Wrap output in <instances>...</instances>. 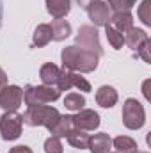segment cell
<instances>
[{
    "label": "cell",
    "instance_id": "obj_6",
    "mask_svg": "<svg viewBox=\"0 0 151 153\" xmlns=\"http://www.w3.org/2000/svg\"><path fill=\"white\" fill-rule=\"evenodd\" d=\"M75 41H76L75 43L76 46H80V48H84V50L94 52V53H98V55L103 53L98 30H96V27H93V25H82V27L78 29V34H76Z\"/></svg>",
    "mask_w": 151,
    "mask_h": 153
},
{
    "label": "cell",
    "instance_id": "obj_29",
    "mask_svg": "<svg viewBox=\"0 0 151 153\" xmlns=\"http://www.w3.org/2000/svg\"><path fill=\"white\" fill-rule=\"evenodd\" d=\"M119 2L124 5V9H126V11H130V9H132L135 4H137V0H119Z\"/></svg>",
    "mask_w": 151,
    "mask_h": 153
},
{
    "label": "cell",
    "instance_id": "obj_27",
    "mask_svg": "<svg viewBox=\"0 0 151 153\" xmlns=\"http://www.w3.org/2000/svg\"><path fill=\"white\" fill-rule=\"evenodd\" d=\"M9 153H32V150L29 146H14L9 150Z\"/></svg>",
    "mask_w": 151,
    "mask_h": 153
},
{
    "label": "cell",
    "instance_id": "obj_17",
    "mask_svg": "<svg viewBox=\"0 0 151 153\" xmlns=\"http://www.w3.org/2000/svg\"><path fill=\"white\" fill-rule=\"evenodd\" d=\"M46 9L53 18H64L71 9V0H46Z\"/></svg>",
    "mask_w": 151,
    "mask_h": 153
},
{
    "label": "cell",
    "instance_id": "obj_31",
    "mask_svg": "<svg viewBox=\"0 0 151 153\" xmlns=\"http://www.w3.org/2000/svg\"><path fill=\"white\" fill-rule=\"evenodd\" d=\"M0 25H2V2H0Z\"/></svg>",
    "mask_w": 151,
    "mask_h": 153
},
{
    "label": "cell",
    "instance_id": "obj_21",
    "mask_svg": "<svg viewBox=\"0 0 151 153\" xmlns=\"http://www.w3.org/2000/svg\"><path fill=\"white\" fill-rule=\"evenodd\" d=\"M112 146L117 153H135L137 152V143L128 137V135H119L112 141Z\"/></svg>",
    "mask_w": 151,
    "mask_h": 153
},
{
    "label": "cell",
    "instance_id": "obj_15",
    "mask_svg": "<svg viewBox=\"0 0 151 153\" xmlns=\"http://www.w3.org/2000/svg\"><path fill=\"white\" fill-rule=\"evenodd\" d=\"M73 130V121L71 116H59V119L55 121V125L50 128V134L53 137H68V134Z\"/></svg>",
    "mask_w": 151,
    "mask_h": 153
},
{
    "label": "cell",
    "instance_id": "obj_26",
    "mask_svg": "<svg viewBox=\"0 0 151 153\" xmlns=\"http://www.w3.org/2000/svg\"><path fill=\"white\" fill-rule=\"evenodd\" d=\"M139 55L144 59V62H151V39H146L141 46H139Z\"/></svg>",
    "mask_w": 151,
    "mask_h": 153
},
{
    "label": "cell",
    "instance_id": "obj_25",
    "mask_svg": "<svg viewBox=\"0 0 151 153\" xmlns=\"http://www.w3.org/2000/svg\"><path fill=\"white\" fill-rule=\"evenodd\" d=\"M44 153H62V144L59 137H48L44 141Z\"/></svg>",
    "mask_w": 151,
    "mask_h": 153
},
{
    "label": "cell",
    "instance_id": "obj_33",
    "mask_svg": "<svg viewBox=\"0 0 151 153\" xmlns=\"http://www.w3.org/2000/svg\"><path fill=\"white\" fill-rule=\"evenodd\" d=\"M115 153H117V152H115Z\"/></svg>",
    "mask_w": 151,
    "mask_h": 153
},
{
    "label": "cell",
    "instance_id": "obj_18",
    "mask_svg": "<svg viewBox=\"0 0 151 153\" xmlns=\"http://www.w3.org/2000/svg\"><path fill=\"white\" fill-rule=\"evenodd\" d=\"M146 39H150V36H148L142 29H135V27H132V29L124 34V43H126L132 50H139V46H141Z\"/></svg>",
    "mask_w": 151,
    "mask_h": 153
},
{
    "label": "cell",
    "instance_id": "obj_7",
    "mask_svg": "<svg viewBox=\"0 0 151 153\" xmlns=\"http://www.w3.org/2000/svg\"><path fill=\"white\" fill-rule=\"evenodd\" d=\"M57 89L59 91H68V89H71V87H76V89H80V91H84V93H87V91H91V84L84 78V76H80L76 71H70V70H62L61 71V75L57 78Z\"/></svg>",
    "mask_w": 151,
    "mask_h": 153
},
{
    "label": "cell",
    "instance_id": "obj_9",
    "mask_svg": "<svg viewBox=\"0 0 151 153\" xmlns=\"http://www.w3.org/2000/svg\"><path fill=\"white\" fill-rule=\"evenodd\" d=\"M23 89L18 85H5L0 93V107L4 111H16L21 105Z\"/></svg>",
    "mask_w": 151,
    "mask_h": 153
},
{
    "label": "cell",
    "instance_id": "obj_8",
    "mask_svg": "<svg viewBox=\"0 0 151 153\" xmlns=\"http://www.w3.org/2000/svg\"><path fill=\"white\" fill-rule=\"evenodd\" d=\"M71 121H73V128L84 130V132H93L100 126V116L91 109L78 111L75 116H71Z\"/></svg>",
    "mask_w": 151,
    "mask_h": 153
},
{
    "label": "cell",
    "instance_id": "obj_5",
    "mask_svg": "<svg viewBox=\"0 0 151 153\" xmlns=\"http://www.w3.org/2000/svg\"><path fill=\"white\" fill-rule=\"evenodd\" d=\"M23 119L21 114L16 111H5V114L0 117V135L4 141H16L21 135Z\"/></svg>",
    "mask_w": 151,
    "mask_h": 153
},
{
    "label": "cell",
    "instance_id": "obj_16",
    "mask_svg": "<svg viewBox=\"0 0 151 153\" xmlns=\"http://www.w3.org/2000/svg\"><path fill=\"white\" fill-rule=\"evenodd\" d=\"M50 27H52V39L53 41H64L71 34V25L62 18H55Z\"/></svg>",
    "mask_w": 151,
    "mask_h": 153
},
{
    "label": "cell",
    "instance_id": "obj_12",
    "mask_svg": "<svg viewBox=\"0 0 151 153\" xmlns=\"http://www.w3.org/2000/svg\"><path fill=\"white\" fill-rule=\"evenodd\" d=\"M96 102L103 109H112L117 103V91L110 85H101L96 93Z\"/></svg>",
    "mask_w": 151,
    "mask_h": 153
},
{
    "label": "cell",
    "instance_id": "obj_14",
    "mask_svg": "<svg viewBox=\"0 0 151 153\" xmlns=\"http://www.w3.org/2000/svg\"><path fill=\"white\" fill-rule=\"evenodd\" d=\"M59 75H61V70H59L53 62H46V64H43L41 70H39V78H41L43 85H55Z\"/></svg>",
    "mask_w": 151,
    "mask_h": 153
},
{
    "label": "cell",
    "instance_id": "obj_32",
    "mask_svg": "<svg viewBox=\"0 0 151 153\" xmlns=\"http://www.w3.org/2000/svg\"><path fill=\"white\" fill-rule=\"evenodd\" d=\"M135 153H148V152H135Z\"/></svg>",
    "mask_w": 151,
    "mask_h": 153
},
{
    "label": "cell",
    "instance_id": "obj_23",
    "mask_svg": "<svg viewBox=\"0 0 151 153\" xmlns=\"http://www.w3.org/2000/svg\"><path fill=\"white\" fill-rule=\"evenodd\" d=\"M105 34H107L109 43L112 45V48H115V50L123 48V45H124V36H123L119 30H115L110 23H109V25H105Z\"/></svg>",
    "mask_w": 151,
    "mask_h": 153
},
{
    "label": "cell",
    "instance_id": "obj_2",
    "mask_svg": "<svg viewBox=\"0 0 151 153\" xmlns=\"http://www.w3.org/2000/svg\"><path fill=\"white\" fill-rule=\"evenodd\" d=\"M59 111L50 105H36V107H27L25 114H21V119L29 126H46L48 130L55 125L59 119Z\"/></svg>",
    "mask_w": 151,
    "mask_h": 153
},
{
    "label": "cell",
    "instance_id": "obj_4",
    "mask_svg": "<svg viewBox=\"0 0 151 153\" xmlns=\"http://www.w3.org/2000/svg\"><path fill=\"white\" fill-rule=\"evenodd\" d=\"M123 123L128 130H139L146 123V112L139 100L128 98L123 105Z\"/></svg>",
    "mask_w": 151,
    "mask_h": 153
},
{
    "label": "cell",
    "instance_id": "obj_1",
    "mask_svg": "<svg viewBox=\"0 0 151 153\" xmlns=\"http://www.w3.org/2000/svg\"><path fill=\"white\" fill-rule=\"evenodd\" d=\"M62 59V66L64 70L70 71H80V73H91L98 68L100 62V55L89 50H84L76 45L66 46L61 53Z\"/></svg>",
    "mask_w": 151,
    "mask_h": 153
},
{
    "label": "cell",
    "instance_id": "obj_19",
    "mask_svg": "<svg viewBox=\"0 0 151 153\" xmlns=\"http://www.w3.org/2000/svg\"><path fill=\"white\" fill-rule=\"evenodd\" d=\"M52 41V27L48 23H41L38 25V29L34 30V38H32V46H46Z\"/></svg>",
    "mask_w": 151,
    "mask_h": 153
},
{
    "label": "cell",
    "instance_id": "obj_20",
    "mask_svg": "<svg viewBox=\"0 0 151 153\" xmlns=\"http://www.w3.org/2000/svg\"><path fill=\"white\" fill-rule=\"evenodd\" d=\"M89 139H91V135L87 134V132H84V130H76L73 128L70 134H68V143L76 148V150H85L87 146H89Z\"/></svg>",
    "mask_w": 151,
    "mask_h": 153
},
{
    "label": "cell",
    "instance_id": "obj_22",
    "mask_svg": "<svg viewBox=\"0 0 151 153\" xmlns=\"http://www.w3.org/2000/svg\"><path fill=\"white\" fill-rule=\"evenodd\" d=\"M84 105H85V98L82 96V94H78V93H70L66 98H64V107L66 109H70V111H82L84 109Z\"/></svg>",
    "mask_w": 151,
    "mask_h": 153
},
{
    "label": "cell",
    "instance_id": "obj_10",
    "mask_svg": "<svg viewBox=\"0 0 151 153\" xmlns=\"http://www.w3.org/2000/svg\"><path fill=\"white\" fill-rule=\"evenodd\" d=\"M87 14H89V20L94 23V27H105V25H109L112 13H110L107 2L96 0L87 7Z\"/></svg>",
    "mask_w": 151,
    "mask_h": 153
},
{
    "label": "cell",
    "instance_id": "obj_11",
    "mask_svg": "<svg viewBox=\"0 0 151 153\" xmlns=\"http://www.w3.org/2000/svg\"><path fill=\"white\" fill-rule=\"evenodd\" d=\"M109 23H112V27L115 30H119L123 36L133 27V16H132V13L130 11H119V13H112L110 14V22Z\"/></svg>",
    "mask_w": 151,
    "mask_h": 153
},
{
    "label": "cell",
    "instance_id": "obj_3",
    "mask_svg": "<svg viewBox=\"0 0 151 153\" xmlns=\"http://www.w3.org/2000/svg\"><path fill=\"white\" fill-rule=\"evenodd\" d=\"M59 96H61V91L53 85H27L23 91V100L27 107L52 103Z\"/></svg>",
    "mask_w": 151,
    "mask_h": 153
},
{
    "label": "cell",
    "instance_id": "obj_28",
    "mask_svg": "<svg viewBox=\"0 0 151 153\" xmlns=\"http://www.w3.org/2000/svg\"><path fill=\"white\" fill-rule=\"evenodd\" d=\"M7 85V75H5V71H2L0 70V93H2V89Z\"/></svg>",
    "mask_w": 151,
    "mask_h": 153
},
{
    "label": "cell",
    "instance_id": "obj_30",
    "mask_svg": "<svg viewBox=\"0 0 151 153\" xmlns=\"http://www.w3.org/2000/svg\"><path fill=\"white\" fill-rule=\"evenodd\" d=\"M76 2H78V5H80L82 9H87V7H89L93 2H96V0H76Z\"/></svg>",
    "mask_w": 151,
    "mask_h": 153
},
{
    "label": "cell",
    "instance_id": "obj_24",
    "mask_svg": "<svg viewBox=\"0 0 151 153\" xmlns=\"http://www.w3.org/2000/svg\"><path fill=\"white\" fill-rule=\"evenodd\" d=\"M137 14L146 27H151V0H142V4L137 9Z\"/></svg>",
    "mask_w": 151,
    "mask_h": 153
},
{
    "label": "cell",
    "instance_id": "obj_13",
    "mask_svg": "<svg viewBox=\"0 0 151 153\" xmlns=\"http://www.w3.org/2000/svg\"><path fill=\"white\" fill-rule=\"evenodd\" d=\"M91 153H110L112 148V139L109 134H96L89 139V146Z\"/></svg>",
    "mask_w": 151,
    "mask_h": 153
}]
</instances>
